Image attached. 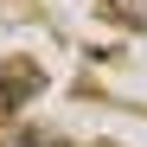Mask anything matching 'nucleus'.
<instances>
[{"label": "nucleus", "instance_id": "2", "mask_svg": "<svg viewBox=\"0 0 147 147\" xmlns=\"http://www.w3.org/2000/svg\"><path fill=\"white\" fill-rule=\"evenodd\" d=\"M0 147H58V141H45V134H7Z\"/></svg>", "mask_w": 147, "mask_h": 147}, {"label": "nucleus", "instance_id": "1", "mask_svg": "<svg viewBox=\"0 0 147 147\" xmlns=\"http://www.w3.org/2000/svg\"><path fill=\"white\" fill-rule=\"evenodd\" d=\"M109 13L121 19V26H134V32H147V0H109Z\"/></svg>", "mask_w": 147, "mask_h": 147}]
</instances>
